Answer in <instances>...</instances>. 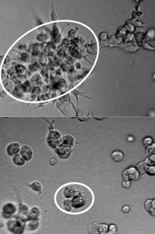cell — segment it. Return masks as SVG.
I'll return each mask as SVG.
<instances>
[{
    "label": "cell",
    "instance_id": "cell-19",
    "mask_svg": "<svg viewBox=\"0 0 155 234\" xmlns=\"http://www.w3.org/2000/svg\"><path fill=\"white\" fill-rule=\"evenodd\" d=\"M56 160L54 158H51L50 160V164H51V166H54V164H56Z\"/></svg>",
    "mask_w": 155,
    "mask_h": 234
},
{
    "label": "cell",
    "instance_id": "cell-13",
    "mask_svg": "<svg viewBox=\"0 0 155 234\" xmlns=\"http://www.w3.org/2000/svg\"><path fill=\"white\" fill-rule=\"evenodd\" d=\"M15 70L18 74H21L25 71V67L22 65H18L16 66L15 68Z\"/></svg>",
    "mask_w": 155,
    "mask_h": 234
},
{
    "label": "cell",
    "instance_id": "cell-10",
    "mask_svg": "<svg viewBox=\"0 0 155 234\" xmlns=\"http://www.w3.org/2000/svg\"><path fill=\"white\" fill-rule=\"evenodd\" d=\"M13 162L14 164L18 165V166H23L25 164V160L21 156L20 154H17L14 155L13 158H12Z\"/></svg>",
    "mask_w": 155,
    "mask_h": 234
},
{
    "label": "cell",
    "instance_id": "cell-6",
    "mask_svg": "<svg viewBox=\"0 0 155 234\" xmlns=\"http://www.w3.org/2000/svg\"><path fill=\"white\" fill-rule=\"evenodd\" d=\"M20 144L17 142H12L9 144L7 148V153L10 156H14L20 151Z\"/></svg>",
    "mask_w": 155,
    "mask_h": 234
},
{
    "label": "cell",
    "instance_id": "cell-5",
    "mask_svg": "<svg viewBox=\"0 0 155 234\" xmlns=\"http://www.w3.org/2000/svg\"><path fill=\"white\" fill-rule=\"evenodd\" d=\"M20 154L25 161H29L33 157V152L29 146H23L21 147Z\"/></svg>",
    "mask_w": 155,
    "mask_h": 234
},
{
    "label": "cell",
    "instance_id": "cell-2",
    "mask_svg": "<svg viewBox=\"0 0 155 234\" xmlns=\"http://www.w3.org/2000/svg\"><path fill=\"white\" fill-rule=\"evenodd\" d=\"M122 177L125 181H138L140 178V173L134 167H130L124 171Z\"/></svg>",
    "mask_w": 155,
    "mask_h": 234
},
{
    "label": "cell",
    "instance_id": "cell-8",
    "mask_svg": "<svg viewBox=\"0 0 155 234\" xmlns=\"http://www.w3.org/2000/svg\"><path fill=\"white\" fill-rule=\"evenodd\" d=\"M145 208L147 212L150 213L151 215L155 216V207L154 201H153L151 200H147L145 203Z\"/></svg>",
    "mask_w": 155,
    "mask_h": 234
},
{
    "label": "cell",
    "instance_id": "cell-12",
    "mask_svg": "<svg viewBox=\"0 0 155 234\" xmlns=\"http://www.w3.org/2000/svg\"><path fill=\"white\" fill-rule=\"evenodd\" d=\"M144 162L146 166H152L153 164L154 165L155 164V155H154L153 156H151L150 157L147 158Z\"/></svg>",
    "mask_w": 155,
    "mask_h": 234
},
{
    "label": "cell",
    "instance_id": "cell-16",
    "mask_svg": "<svg viewBox=\"0 0 155 234\" xmlns=\"http://www.w3.org/2000/svg\"><path fill=\"white\" fill-rule=\"evenodd\" d=\"M122 185H123V187H125V188H129V187H130L131 184H130V182H128V181H125L123 183V184H122Z\"/></svg>",
    "mask_w": 155,
    "mask_h": 234
},
{
    "label": "cell",
    "instance_id": "cell-18",
    "mask_svg": "<svg viewBox=\"0 0 155 234\" xmlns=\"http://www.w3.org/2000/svg\"><path fill=\"white\" fill-rule=\"evenodd\" d=\"M154 149V146H148V148H147L146 150L147 154H149L151 153V152H153Z\"/></svg>",
    "mask_w": 155,
    "mask_h": 234
},
{
    "label": "cell",
    "instance_id": "cell-17",
    "mask_svg": "<svg viewBox=\"0 0 155 234\" xmlns=\"http://www.w3.org/2000/svg\"><path fill=\"white\" fill-rule=\"evenodd\" d=\"M130 210V207L129 206L125 205L122 208V211L124 212V213H128Z\"/></svg>",
    "mask_w": 155,
    "mask_h": 234
},
{
    "label": "cell",
    "instance_id": "cell-14",
    "mask_svg": "<svg viewBox=\"0 0 155 234\" xmlns=\"http://www.w3.org/2000/svg\"><path fill=\"white\" fill-rule=\"evenodd\" d=\"M152 143V139H151V138H146L143 141V144H144L145 146H148L149 145H150Z\"/></svg>",
    "mask_w": 155,
    "mask_h": 234
},
{
    "label": "cell",
    "instance_id": "cell-11",
    "mask_svg": "<svg viewBox=\"0 0 155 234\" xmlns=\"http://www.w3.org/2000/svg\"><path fill=\"white\" fill-rule=\"evenodd\" d=\"M145 168H146V164L144 162L139 163L136 166V169L138 170V172L142 174H144L145 173Z\"/></svg>",
    "mask_w": 155,
    "mask_h": 234
},
{
    "label": "cell",
    "instance_id": "cell-7",
    "mask_svg": "<svg viewBox=\"0 0 155 234\" xmlns=\"http://www.w3.org/2000/svg\"><path fill=\"white\" fill-rule=\"evenodd\" d=\"M74 139L71 136L66 135L61 138L59 140L58 145L67 146L72 147L74 144Z\"/></svg>",
    "mask_w": 155,
    "mask_h": 234
},
{
    "label": "cell",
    "instance_id": "cell-4",
    "mask_svg": "<svg viewBox=\"0 0 155 234\" xmlns=\"http://www.w3.org/2000/svg\"><path fill=\"white\" fill-rule=\"evenodd\" d=\"M60 137L61 134L58 131H52L50 133L48 137V144L52 148H57L59 143Z\"/></svg>",
    "mask_w": 155,
    "mask_h": 234
},
{
    "label": "cell",
    "instance_id": "cell-1",
    "mask_svg": "<svg viewBox=\"0 0 155 234\" xmlns=\"http://www.w3.org/2000/svg\"><path fill=\"white\" fill-rule=\"evenodd\" d=\"M94 195L87 185L79 183H67L56 192L54 201L61 211L79 215L88 211L94 203Z\"/></svg>",
    "mask_w": 155,
    "mask_h": 234
},
{
    "label": "cell",
    "instance_id": "cell-3",
    "mask_svg": "<svg viewBox=\"0 0 155 234\" xmlns=\"http://www.w3.org/2000/svg\"><path fill=\"white\" fill-rule=\"evenodd\" d=\"M56 152L61 158L66 159L70 156V153L71 152V147L58 145L56 149Z\"/></svg>",
    "mask_w": 155,
    "mask_h": 234
},
{
    "label": "cell",
    "instance_id": "cell-15",
    "mask_svg": "<svg viewBox=\"0 0 155 234\" xmlns=\"http://www.w3.org/2000/svg\"><path fill=\"white\" fill-rule=\"evenodd\" d=\"M116 230V226H115V225H110V233H112V234L115 233Z\"/></svg>",
    "mask_w": 155,
    "mask_h": 234
},
{
    "label": "cell",
    "instance_id": "cell-9",
    "mask_svg": "<svg viewBox=\"0 0 155 234\" xmlns=\"http://www.w3.org/2000/svg\"><path fill=\"white\" fill-rule=\"evenodd\" d=\"M112 158L116 162H120L124 159V155L120 151H115L112 153Z\"/></svg>",
    "mask_w": 155,
    "mask_h": 234
}]
</instances>
